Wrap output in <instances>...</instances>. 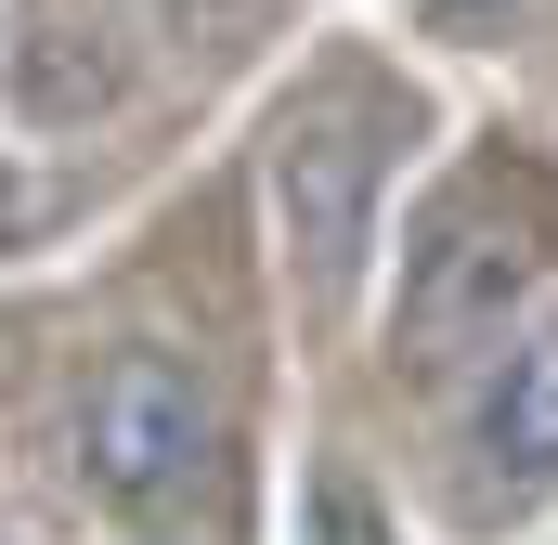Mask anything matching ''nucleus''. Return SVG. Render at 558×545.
Wrapping results in <instances>:
<instances>
[{
    "instance_id": "obj_3",
    "label": "nucleus",
    "mask_w": 558,
    "mask_h": 545,
    "mask_svg": "<svg viewBox=\"0 0 558 545\" xmlns=\"http://www.w3.org/2000/svg\"><path fill=\"white\" fill-rule=\"evenodd\" d=\"M454 455H468L481 494H546L558 481V312H520L481 351V377L454 403Z\"/></svg>"
},
{
    "instance_id": "obj_2",
    "label": "nucleus",
    "mask_w": 558,
    "mask_h": 545,
    "mask_svg": "<svg viewBox=\"0 0 558 545\" xmlns=\"http://www.w3.org/2000/svg\"><path fill=\"white\" fill-rule=\"evenodd\" d=\"M208 455H221V403H208V377H195L182 351H118V364L78 390V415H65V468H78V494L118 507V520L182 507V494L208 481Z\"/></svg>"
},
{
    "instance_id": "obj_6",
    "label": "nucleus",
    "mask_w": 558,
    "mask_h": 545,
    "mask_svg": "<svg viewBox=\"0 0 558 545\" xmlns=\"http://www.w3.org/2000/svg\"><path fill=\"white\" fill-rule=\"evenodd\" d=\"M520 0H428V26H454V39H481V26H507Z\"/></svg>"
},
{
    "instance_id": "obj_1",
    "label": "nucleus",
    "mask_w": 558,
    "mask_h": 545,
    "mask_svg": "<svg viewBox=\"0 0 558 545\" xmlns=\"http://www.w3.org/2000/svg\"><path fill=\"white\" fill-rule=\"evenodd\" d=\"M533 272H546L533 208H507L494 182H454L416 234H403V272H390V351H403V364H481V351L533 312Z\"/></svg>"
},
{
    "instance_id": "obj_4",
    "label": "nucleus",
    "mask_w": 558,
    "mask_h": 545,
    "mask_svg": "<svg viewBox=\"0 0 558 545\" xmlns=\"http://www.w3.org/2000/svg\"><path fill=\"white\" fill-rule=\"evenodd\" d=\"M274 195H286V261L312 272V286H351V261H364V195H377V131L338 118V105L286 118Z\"/></svg>"
},
{
    "instance_id": "obj_5",
    "label": "nucleus",
    "mask_w": 558,
    "mask_h": 545,
    "mask_svg": "<svg viewBox=\"0 0 558 545\" xmlns=\"http://www.w3.org/2000/svg\"><path fill=\"white\" fill-rule=\"evenodd\" d=\"M299 545H390V520H377V494H364L351 468H312V494H299Z\"/></svg>"
},
{
    "instance_id": "obj_7",
    "label": "nucleus",
    "mask_w": 558,
    "mask_h": 545,
    "mask_svg": "<svg viewBox=\"0 0 558 545\" xmlns=\"http://www.w3.org/2000/svg\"><path fill=\"white\" fill-rule=\"evenodd\" d=\"M143 545H169V533H143Z\"/></svg>"
}]
</instances>
